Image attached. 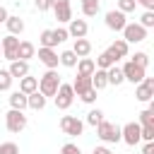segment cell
I'll use <instances>...</instances> for the list:
<instances>
[{
  "mask_svg": "<svg viewBox=\"0 0 154 154\" xmlns=\"http://www.w3.org/2000/svg\"><path fill=\"white\" fill-rule=\"evenodd\" d=\"M63 84V79H60V75L55 72V70H46L41 77H38V91L48 99V96H55V91H58V87Z\"/></svg>",
  "mask_w": 154,
  "mask_h": 154,
  "instance_id": "1",
  "label": "cell"
},
{
  "mask_svg": "<svg viewBox=\"0 0 154 154\" xmlns=\"http://www.w3.org/2000/svg\"><path fill=\"white\" fill-rule=\"evenodd\" d=\"M96 137L103 144H116V142H120V125H116V123H111V120L103 118L96 125Z\"/></svg>",
  "mask_w": 154,
  "mask_h": 154,
  "instance_id": "2",
  "label": "cell"
},
{
  "mask_svg": "<svg viewBox=\"0 0 154 154\" xmlns=\"http://www.w3.org/2000/svg\"><path fill=\"white\" fill-rule=\"evenodd\" d=\"M120 34H123V41H125L128 46H130V43H142V41L147 38V29L140 26L137 22H128Z\"/></svg>",
  "mask_w": 154,
  "mask_h": 154,
  "instance_id": "3",
  "label": "cell"
},
{
  "mask_svg": "<svg viewBox=\"0 0 154 154\" xmlns=\"http://www.w3.org/2000/svg\"><path fill=\"white\" fill-rule=\"evenodd\" d=\"M53 101H55V108H58V111H67V108L72 106V101H75L72 84H60L58 91H55V96H53Z\"/></svg>",
  "mask_w": 154,
  "mask_h": 154,
  "instance_id": "4",
  "label": "cell"
},
{
  "mask_svg": "<svg viewBox=\"0 0 154 154\" xmlns=\"http://www.w3.org/2000/svg\"><path fill=\"white\" fill-rule=\"evenodd\" d=\"M5 125H7V130L10 132H22L24 128H26V116H24V111H17V108H10L7 113H5Z\"/></svg>",
  "mask_w": 154,
  "mask_h": 154,
  "instance_id": "5",
  "label": "cell"
},
{
  "mask_svg": "<svg viewBox=\"0 0 154 154\" xmlns=\"http://www.w3.org/2000/svg\"><path fill=\"white\" fill-rule=\"evenodd\" d=\"M120 72H123V79L125 82H132V84H140L147 77V70L140 67V65H135L132 60H125V65L120 67Z\"/></svg>",
  "mask_w": 154,
  "mask_h": 154,
  "instance_id": "6",
  "label": "cell"
},
{
  "mask_svg": "<svg viewBox=\"0 0 154 154\" xmlns=\"http://www.w3.org/2000/svg\"><path fill=\"white\" fill-rule=\"evenodd\" d=\"M60 130L70 137H79L84 132V123L77 118V116H63L60 118Z\"/></svg>",
  "mask_w": 154,
  "mask_h": 154,
  "instance_id": "7",
  "label": "cell"
},
{
  "mask_svg": "<svg viewBox=\"0 0 154 154\" xmlns=\"http://www.w3.org/2000/svg\"><path fill=\"white\" fill-rule=\"evenodd\" d=\"M135 99L142 103H149L154 99V77H144L137 87H135Z\"/></svg>",
  "mask_w": 154,
  "mask_h": 154,
  "instance_id": "8",
  "label": "cell"
},
{
  "mask_svg": "<svg viewBox=\"0 0 154 154\" xmlns=\"http://www.w3.org/2000/svg\"><path fill=\"white\" fill-rule=\"evenodd\" d=\"M120 142H125V144H130V147L140 144V142H142V140H140V123H125V125L120 128Z\"/></svg>",
  "mask_w": 154,
  "mask_h": 154,
  "instance_id": "9",
  "label": "cell"
},
{
  "mask_svg": "<svg viewBox=\"0 0 154 154\" xmlns=\"http://www.w3.org/2000/svg\"><path fill=\"white\" fill-rule=\"evenodd\" d=\"M0 48H2V58L5 60H17V48H19V38L17 36H12V34H7L5 38H0Z\"/></svg>",
  "mask_w": 154,
  "mask_h": 154,
  "instance_id": "10",
  "label": "cell"
},
{
  "mask_svg": "<svg viewBox=\"0 0 154 154\" xmlns=\"http://www.w3.org/2000/svg\"><path fill=\"white\" fill-rule=\"evenodd\" d=\"M103 22H106V26H108L111 31H123V29H125V24H128L125 14H123V12H118V10H111V12H106Z\"/></svg>",
  "mask_w": 154,
  "mask_h": 154,
  "instance_id": "11",
  "label": "cell"
},
{
  "mask_svg": "<svg viewBox=\"0 0 154 154\" xmlns=\"http://www.w3.org/2000/svg\"><path fill=\"white\" fill-rule=\"evenodd\" d=\"M87 31H89V24H87V19H70L67 22V34L72 36V38H87Z\"/></svg>",
  "mask_w": 154,
  "mask_h": 154,
  "instance_id": "12",
  "label": "cell"
},
{
  "mask_svg": "<svg viewBox=\"0 0 154 154\" xmlns=\"http://www.w3.org/2000/svg\"><path fill=\"white\" fill-rule=\"evenodd\" d=\"M38 60L48 67V70H55L58 67V51L55 48H38Z\"/></svg>",
  "mask_w": 154,
  "mask_h": 154,
  "instance_id": "13",
  "label": "cell"
},
{
  "mask_svg": "<svg viewBox=\"0 0 154 154\" xmlns=\"http://www.w3.org/2000/svg\"><path fill=\"white\" fill-rule=\"evenodd\" d=\"M106 51H108V53L116 58V63H118L120 58H128V55H130V46H128L123 38H116V41H113V43H111Z\"/></svg>",
  "mask_w": 154,
  "mask_h": 154,
  "instance_id": "14",
  "label": "cell"
},
{
  "mask_svg": "<svg viewBox=\"0 0 154 154\" xmlns=\"http://www.w3.org/2000/svg\"><path fill=\"white\" fill-rule=\"evenodd\" d=\"M34 55H36V46H34L31 41H19V48H17V60L29 63Z\"/></svg>",
  "mask_w": 154,
  "mask_h": 154,
  "instance_id": "15",
  "label": "cell"
},
{
  "mask_svg": "<svg viewBox=\"0 0 154 154\" xmlns=\"http://www.w3.org/2000/svg\"><path fill=\"white\" fill-rule=\"evenodd\" d=\"M7 72L12 75V79L17 77V79H22V77H26L29 75V63H24V60H12L10 63V67H7Z\"/></svg>",
  "mask_w": 154,
  "mask_h": 154,
  "instance_id": "16",
  "label": "cell"
},
{
  "mask_svg": "<svg viewBox=\"0 0 154 154\" xmlns=\"http://www.w3.org/2000/svg\"><path fill=\"white\" fill-rule=\"evenodd\" d=\"M46 101H48V99L36 89L34 94L26 96V108H31V111H43V108H46Z\"/></svg>",
  "mask_w": 154,
  "mask_h": 154,
  "instance_id": "17",
  "label": "cell"
},
{
  "mask_svg": "<svg viewBox=\"0 0 154 154\" xmlns=\"http://www.w3.org/2000/svg\"><path fill=\"white\" fill-rule=\"evenodd\" d=\"M75 67H77V75H79V77H91L94 70H96V65H94L91 58H79Z\"/></svg>",
  "mask_w": 154,
  "mask_h": 154,
  "instance_id": "18",
  "label": "cell"
},
{
  "mask_svg": "<svg viewBox=\"0 0 154 154\" xmlns=\"http://www.w3.org/2000/svg\"><path fill=\"white\" fill-rule=\"evenodd\" d=\"M77 58H87L89 53H91V43L87 41V38H75V43H72V48H70Z\"/></svg>",
  "mask_w": 154,
  "mask_h": 154,
  "instance_id": "19",
  "label": "cell"
},
{
  "mask_svg": "<svg viewBox=\"0 0 154 154\" xmlns=\"http://www.w3.org/2000/svg\"><path fill=\"white\" fill-rule=\"evenodd\" d=\"M36 89H38V79H36V77L26 75V77H22V79H19V91H22V94H26V96H29V94H34Z\"/></svg>",
  "mask_w": 154,
  "mask_h": 154,
  "instance_id": "20",
  "label": "cell"
},
{
  "mask_svg": "<svg viewBox=\"0 0 154 154\" xmlns=\"http://www.w3.org/2000/svg\"><path fill=\"white\" fill-rule=\"evenodd\" d=\"M91 89V77H75V82H72V91H75V96H82L84 91H89Z\"/></svg>",
  "mask_w": 154,
  "mask_h": 154,
  "instance_id": "21",
  "label": "cell"
},
{
  "mask_svg": "<svg viewBox=\"0 0 154 154\" xmlns=\"http://www.w3.org/2000/svg\"><path fill=\"white\" fill-rule=\"evenodd\" d=\"M7 101H10V108H17V111H26V94H22L19 89H17V91H12V94L7 96Z\"/></svg>",
  "mask_w": 154,
  "mask_h": 154,
  "instance_id": "22",
  "label": "cell"
},
{
  "mask_svg": "<svg viewBox=\"0 0 154 154\" xmlns=\"http://www.w3.org/2000/svg\"><path fill=\"white\" fill-rule=\"evenodd\" d=\"M5 24H7V31H10L12 36H19V34L24 31V19H19V17H14V14H10Z\"/></svg>",
  "mask_w": 154,
  "mask_h": 154,
  "instance_id": "23",
  "label": "cell"
},
{
  "mask_svg": "<svg viewBox=\"0 0 154 154\" xmlns=\"http://www.w3.org/2000/svg\"><path fill=\"white\" fill-rule=\"evenodd\" d=\"M94 65H96V70H108V67L116 65V58H113L108 51H103V53L96 55V63H94Z\"/></svg>",
  "mask_w": 154,
  "mask_h": 154,
  "instance_id": "24",
  "label": "cell"
},
{
  "mask_svg": "<svg viewBox=\"0 0 154 154\" xmlns=\"http://www.w3.org/2000/svg\"><path fill=\"white\" fill-rule=\"evenodd\" d=\"M91 87H94L96 91H101V89H106V87H108L106 70H94V75H91Z\"/></svg>",
  "mask_w": 154,
  "mask_h": 154,
  "instance_id": "25",
  "label": "cell"
},
{
  "mask_svg": "<svg viewBox=\"0 0 154 154\" xmlns=\"http://www.w3.org/2000/svg\"><path fill=\"white\" fill-rule=\"evenodd\" d=\"M101 10V0H82V14L84 17H96Z\"/></svg>",
  "mask_w": 154,
  "mask_h": 154,
  "instance_id": "26",
  "label": "cell"
},
{
  "mask_svg": "<svg viewBox=\"0 0 154 154\" xmlns=\"http://www.w3.org/2000/svg\"><path fill=\"white\" fill-rule=\"evenodd\" d=\"M106 77H108V84H113V87H118V84H123V82H125V79H123V72H120V67H118V65L108 67V70H106Z\"/></svg>",
  "mask_w": 154,
  "mask_h": 154,
  "instance_id": "27",
  "label": "cell"
},
{
  "mask_svg": "<svg viewBox=\"0 0 154 154\" xmlns=\"http://www.w3.org/2000/svg\"><path fill=\"white\" fill-rule=\"evenodd\" d=\"M38 43H41V48H55L58 43L53 38V29H43L41 36H38Z\"/></svg>",
  "mask_w": 154,
  "mask_h": 154,
  "instance_id": "28",
  "label": "cell"
},
{
  "mask_svg": "<svg viewBox=\"0 0 154 154\" xmlns=\"http://www.w3.org/2000/svg\"><path fill=\"white\" fill-rule=\"evenodd\" d=\"M58 60H60V65H65V67H75L79 58H77V55H75L72 51H63V53L58 55Z\"/></svg>",
  "mask_w": 154,
  "mask_h": 154,
  "instance_id": "29",
  "label": "cell"
},
{
  "mask_svg": "<svg viewBox=\"0 0 154 154\" xmlns=\"http://www.w3.org/2000/svg\"><path fill=\"white\" fill-rule=\"evenodd\" d=\"M101 120H103V111H101V108H91V111L87 113V125L96 128V125H99Z\"/></svg>",
  "mask_w": 154,
  "mask_h": 154,
  "instance_id": "30",
  "label": "cell"
},
{
  "mask_svg": "<svg viewBox=\"0 0 154 154\" xmlns=\"http://www.w3.org/2000/svg\"><path fill=\"white\" fill-rule=\"evenodd\" d=\"M140 125H149V128H154V103L140 113Z\"/></svg>",
  "mask_w": 154,
  "mask_h": 154,
  "instance_id": "31",
  "label": "cell"
},
{
  "mask_svg": "<svg viewBox=\"0 0 154 154\" xmlns=\"http://www.w3.org/2000/svg\"><path fill=\"white\" fill-rule=\"evenodd\" d=\"M137 24H140V26H144V29H147V31H149V29H152V26H154V12H149V10H144V12H142V17H140V22H137Z\"/></svg>",
  "mask_w": 154,
  "mask_h": 154,
  "instance_id": "32",
  "label": "cell"
},
{
  "mask_svg": "<svg viewBox=\"0 0 154 154\" xmlns=\"http://www.w3.org/2000/svg\"><path fill=\"white\" fill-rule=\"evenodd\" d=\"M135 7H137V2L135 0H118V12H123V14H130V12H135Z\"/></svg>",
  "mask_w": 154,
  "mask_h": 154,
  "instance_id": "33",
  "label": "cell"
},
{
  "mask_svg": "<svg viewBox=\"0 0 154 154\" xmlns=\"http://www.w3.org/2000/svg\"><path fill=\"white\" fill-rule=\"evenodd\" d=\"M130 60H132L135 65H140V67H144V70H147V65H149V55H147L144 51H137V53H135V55H132Z\"/></svg>",
  "mask_w": 154,
  "mask_h": 154,
  "instance_id": "34",
  "label": "cell"
},
{
  "mask_svg": "<svg viewBox=\"0 0 154 154\" xmlns=\"http://www.w3.org/2000/svg\"><path fill=\"white\" fill-rule=\"evenodd\" d=\"M12 87V75L7 70H0V91H7Z\"/></svg>",
  "mask_w": 154,
  "mask_h": 154,
  "instance_id": "35",
  "label": "cell"
},
{
  "mask_svg": "<svg viewBox=\"0 0 154 154\" xmlns=\"http://www.w3.org/2000/svg\"><path fill=\"white\" fill-rule=\"evenodd\" d=\"M53 38H55V43H63V41L70 38V34H67L65 26H58V29H53Z\"/></svg>",
  "mask_w": 154,
  "mask_h": 154,
  "instance_id": "36",
  "label": "cell"
},
{
  "mask_svg": "<svg viewBox=\"0 0 154 154\" xmlns=\"http://www.w3.org/2000/svg\"><path fill=\"white\" fill-rule=\"evenodd\" d=\"M0 154H19V147L14 142H2L0 144Z\"/></svg>",
  "mask_w": 154,
  "mask_h": 154,
  "instance_id": "37",
  "label": "cell"
},
{
  "mask_svg": "<svg viewBox=\"0 0 154 154\" xmlns=\"http://www.w3.org/2000/svg\"><path fill=\"white\" fill-rule=\"evenodd\" d=\"M60 154H82V149H79L75 142H67V144L60 147Z\"/></svg>",
  "mask_w": 154,
  "mask_h": 154,
  "instance_id": "38",
  "label": "cell"
},
{
  "mask_svg": "<svg viewBox=\"0 0 154 154\" xmlns=\"http://www.w3.org/2000/svg\"><path fill=\"white\" fill-rule=\"evenodd\" d=\"M96 94H99V91H96V89H94V87H91V89H89V91H84V94H82V96H79V99H82V101H84V103H89V106H91V103H94V101H96Z\"/></svg>",
  "mask_w": 154,
  "mask_h": 154,
  "instance_id": "39",
  "label": "cell"
},
{
  "mask_svg": "<svg viewBox=\"0 0 154 154\" xmlns=\"http://www.w3.org/2000/svg\"><path fill=\"white\" fill-rule=\"evenodd\" d=\"M34 5H36L38 12H48L51 10V0H34Z\"/></svg>",
  "mask_w": 154,
  "mask_h": 154,
  "instance_id": "40",
  "label": "cell"
},
{
  "mask_svg": "<svg viewBox=\"0 0 154 154\" xmlns=\"http://www.w3.org/2000/svg\"><path fill=\"white\" fill-rule=\"evenodd\" d=\"M137 5H142L144 10H149V12H154V0H135Z\"/></svg>",
  "mask_w": 154,
  "mask_h": 154,
  "instance_id": "41",
  "label": "cell"
},
{
  "mask_svg": "<svg viewBox=\"0 0 154 154\" xmlns=\"http://www.w3.org/2000/svg\"><path fill=\"white\" fill-rule=\"evenodd\" d=\"M91 154H113V152H111L106 144H99V147H94V152H91Z\"/></svg>",
  "mask_w": 154,
  "mask_h": 154,
  "instance_id": "42",
  "label": "cell"
},
{
  "mask_svg": "<svg viewBox=\"0 0 154 154\" xmlns=\"http://www.w3.org/2000/svg\"><path fill=\"white\" fill-rule=\"evenodd\" d=\"M142 154H154V142H144V147H142Z\"/></svg>",
  "mask_w": 154,
  "mask_h": 154,
  "instance_id": "43",
  "label": "cell"
},
{
  "mask_svg": "<svg viewBox=\"0 0 154 154\" xmlns=\"http://www.w3.org/2000/svg\"><path fill=\"white\" fill-rule=\"evenodd\" d=\"M7 17H10V12H7V10L0 5V24H5V22H7Z\"/></svg>",
  "mask_w": 154,
  "mask_h": 154,
  "instance_id": "44",
  "label": "cell"
},
{
  "mask_svg": "<svg viewBox=\"0 0 154 154\" xmlns=\"http://www.w3.org/2000/svg\"><path fill=\"white\" fill-rule=\"evenodd\" d=\"M0 55H2V48H0Z\"/></svg>",
  "mask_w": 154,
  "mask_h": 154,
  "instance_id": "45",
  "label": "cell"
}]
</instances>
